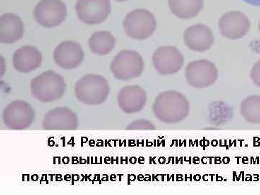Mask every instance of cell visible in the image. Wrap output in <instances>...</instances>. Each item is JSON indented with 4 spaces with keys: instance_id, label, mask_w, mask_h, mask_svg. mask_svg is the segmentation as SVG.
<instances>
[{
    "instance_id": "10",
    "label": "cell",
    "mask_w": 260,
    "mask_h": 195,
    "mask_svg": "<svg viewBox=\"0 0 260 195\" xmlns=\"http://www.w3.org/2000/svg\"><path fill=\"white\" fill-rule=\"evenodd\" d=\"M153 63L155 69L162 75L177 73L184 65V56L175 47L164 46L154 52Z\"/></svg>"
},
{
    "instance_id": "6",
    "label": "cell",
    "mask_w": 260,
    "mask_h": 195,
    "mask_svg": "<svg viewBox=\"0 0 260 195\" xmlns=\"http://www.w3.org/2000/svg\"><path fill=\"white\" fill-rule=\"evenodd\" d=\"M35 112L31 106L25 101L10 102L3 112V123L8 129L23 130L28 129L34 122Z\"/></svg>"
},
{
    "instance_id": "4",
    "label": "cell",
    "mask_w": 260,
    "mask_h": 195,
    "mask_svg": "<svg viewBox=\"0 0 260 195\" xmlns=\"http://www.w3.org/2000/svg\"><path fill=\"white\" fill-rule=\"evenodd\" d=\"M157 27L154 15L145 9H136L126 15L124 28L126 35L135 40H144L151 37Z\"/></svg>"
},
{
    "instance_id": "9",
    "label": "cell",
    "mask_w": 260,
    "mask_h": 195,
    "mask_svg": "<svg viewBox=\"0 0 260 195\" xmlns=\"http://www.w3.org/2000/svg\"><path fill=\"white\" fill-rule=\"evenodd\" d=\"M112 7L110 0H78L76 12L78 18L88 25H97L107 20Z\"/></svg>"
},
{
    "instance_id": "19",
    "label": "cell",
    "mask_w": 260,
    "mask_h": 195,
    "mask_svg": "<svg viewBox=\"0 0 260 195\" xmlns=\"http://www.w3.org/2000/svg\"><path fill=\"white\" fill-rule=\"evenodd\" d=\"M115 38L108 31L96 32L90 37L89 47L93 54L99 56L107 55L115 46Z\"/></svg>"
},
{
    "instance_id": "13",
    "label": "cell",
    "mask_w": 260,
    "mask_h": 195,
    "mask_svg": "<svg viewBox=\"0 0 260 195\" xmlns=\"http://www.w3.org/2000/svg\"><path fill=\"white\" fill-rule=\"evenodd\" d=\"M42 127L47 130H75L78 127V116L68 108H56L46 114Z\"/></svg>"
},
{
    "instance_id": "18",
    "label": "cell",
    "mask_w": 260,
    "mask_h": 195,
    "mask_svg": "<svg viewBox=\"0 0 260 195\" xmlns=\"http://www.w3.org/2000/svg\"><path fill=\"white\" fill-rule=\"evenodd\" d=\"M169 8L173 14L181 19L197 16L204 6V0H169Z\"/></svg>"
},
{
    "instance_id": "24",
    "label": "cell",
    "mask_w": 260,
    "mask_h": 195,
    "mask_svg": "<svg viewBox=\"0 0 260 195\" xmlns=\"http://www.w3.org/2000/svg\"><path fill=\"white\" fill-rule=\"evenodd\" d=\"M116 1L121 2V1H126V0H116Z\"/></svg>"
},
{
    "instance_id": "16",
    "label": "cell",
    "mask_w": 260,
    "mask_h": 195,
    "mask_svg": "<svg viewBox=\"0 0 260 195\" xmlns=\"http://www.w3.org/2000/svg\"><path fill=\"white\" fill-rule=\"evenodd\" d=\"M13 63L17 71L29 73L41 66L42 55L37 48L32 46H24L15 51Z\"/></svg>"
},
{
    "instance_id": "25",
    "label": "cell",
    "mask_w": 260,
    "mask_h": 195,
    "mask_svg": "<svg viewBox=\"0 0 260 195\" xmlns=\"http://www.w3.org/2000/svg\"><path fill=\"white\" fill-rule=\"evenodd\" d=\"M259 31H260V22H259Z\"/></svg>"
},
{
    "instance_id": "5",
    "label": "cell",
    "mask_w": 260,
    "mask_h": 195,
    "mask_svg": "<svg viewBox=\"0 0 260 195\" xmlns=\"http://www.w3.org/2000/svg\"><path fill=\"white\" fill-rule=\"evenodd\" d=\"M110 69L116 79L126 81L141 75L144 69V62L137 51L123 50L114 58Z\"/></svg>"
},
{
    "instance_id": "21",
    "label": "cell",
    "mask_w": 260,
    "mask_h": 195,
    "mask_svg": "<svg viewBox=\"0 0 260 195\" xmlns=\"http://www.w3.org/2000/svg\"><path fill=\"white\" fill-rule=\"evenodd\" d=\"M127 129H154L155 126L152 124L150 121L145 120V119H140V120L135 121L134 122H132L129 125L126 127Z\"/></svg>"
},
{
    "instance_id": "20",
    "label": "cell",
    "mask_w": 260,
    "mask_h": 195,
    "mask_svg": "<svg viewBox=\"0 0 260 195\" xmlns=\"http://www.w3.org/2000/svg\"><path fill=\"white\" fill-rule=\"evenodd\" d=\"M241 114L250 124H260V96L251 95L244 99L241 105Z\"/></svg>"
},
{
    "instance_id": "7",
    "label": "cell",
    "mask_w": 260,
    "mask_h": 195,
    "mask_svg": "<svg viewBox=\"0 0 260 195\" xmlns=\"http://www.w3.org/2000/svg\"><path fill=\"white\" fill-rule=\"evenodd\" d=\"M66 16V5L61 0H41L34 10L36 21L44 28L59 26Z\"/></svg>"
},
{
    "instance_id": "15",
    "label": "cell",
    "mask_w": 260,
    "mask_h": 195,
    "mask_svg": "<svg viewBox=\"0 0 260 195\" xmlns=\"http://www.w3.org/2000/svg\"><path fill=\"white\" fill-rule=\"evenodd\" d=\"M117 100L122 112L135 114L143 110L146 105V92L138 85H129L121 89Z\"/></svg>"
},
{
    "instance_id": "3",
    "label": "cell",
    "mask_w": 260,
    "mask_h": 195,
    "mask_svg": "<svg viewBox=\"0 0 260 195\" xmlns=\"http://www.w3.org/2000/svg\"><path fill=\"white\" fill-rule=\"evenodd\" d=\"M65 90L64 78L51 70L38 75L30 83L32 96L41 102L49 103L59 100L64 95Z\"/></svg>"
},
{
    "instance_id": "23",
    "label": "cell",
    "mask_w": 260,
    "mask_h": 195,
    "mask_svg": "<svg viewBox=\"0 0 260 195\" xmlns=\"http://www.w3.org/2000/svg\"><path fill=\"white\" fill-rule=\"evenodd\" d=\"M243 1L254 6H260V0H243Z\"/></svg>"
},
{
    "instance_id": "17",
    "label": "cell",
    "mask_w": 260,
    "mask_h": 195,
    "mask_svg": "<svg viewBox=\"0 0 260 195\" xmlns=\"http://www.w3.org/2000/svg\"><path fill=\"white\" fill-rule=\"evenodd\" d=\"M25 34L21 19L13 13H6L0 18V42L10 44L18 42Z\"/></svg>"
},
{
    "instance_id": "14",
    "label": "cell",
    "mask_w": 260,
    "mask_h": 195,
    "mask_svg": "<svg viewBox=\"0 0 260 195\" xmlns=\"http://www.w3.org/2000/svg\"><path fill=\"white\" fill-rule=\"evenodd\" d=\"M184 41L190 50L204 52L213 46L215 38L210 28L198 24L186 29L184 34Z\"/></svg>"
},
{
    "instance_id": "12",
    "label": "cell",
    "mask_w": 260,
    "mask_h": 195,
    "mask_svg": "<svg viewBox=\"0 0 260 195\" xmlns=\"http://www.w3.org/2000/svg\"><path fill=\"white\" fill-rule=\"evenodd\" d=\"M83 48L78 43L67 41L61 43L54 49V60L56 64L65 70L78 68L83 63Z\"/></svg>"
},
{
    "instance_id": "1",
    "label": "cell",
    "mask_w": 260,
    "mask_h": 195,
    "mask_svg": "<svg viewBox=\"0 0 260 195\" xmlns=\"http://www.w3.org/2000/svg\"><path fill=\"white\" fill-rule=\"evenodd\" d=\"M189 103L186 98L174 90L159 94L153 106L155 116L167 124L181 122L189 114Z\"/></svg>"
},
{
    "instance_id": "8",
    "label": "cell",
    "mask_w": 260,
    "mask_h": 195,
    "mask_svg": "<svg viewBox=\"0 0 260 195\" xmlns=\"http://www.w3.org/2000/svg\"><path fill=\"white\" fill-rule=\"evenodd\" d=\"M218 70L215 65L208 60L194 61L186 68V81L195 88H205L215 83Z\"/></svg>"
},
{
    "instance_id": "2",
    "label": "cell",
    "mask_w": 260,
    "mask_h": 195,
    "mask_svg": "<svg viewBox=\"0 0 260 195\" xmlns=\"http://www.w3.org/2000/svg\"><path fill=\"white\" fill-rule=\"evenodd\" d=\"M109 83L101 75L89 74L80 78L75 86V95L80 102L87 105H100L109 97Z\"/></svg>"
},
{
    "instance_id": "22",
    "label": "cell",
    "mask_w": 260,
    "mask_h": 195,
    "mask_svg": "<svg viewBox=\"0 0 260 195\" xmlns=\"http://www.w3.org/2000/svg\"><path fill=\"white\" fill-rule=\"evenodd\" d=\"M250 75L253 83L260 88V60L252 67Z\"/></svg>"
},
{
    "instance_id": "11",
    "label": "cell",
    "mask_w": 260,
    "mask_h": 195,
    "mask_svg": "<svg viewBox=\"0 0 260 195\" xmlns=\"http://www.w3.org/2000/svg\"><path fill=\"white\" fill-rule=\"evenodd\" d=\"M218 27L223 37L236 40L249 32L251 23L249 19L241 12H228L220 18Z\"/></svg>"
}]
</instances>
